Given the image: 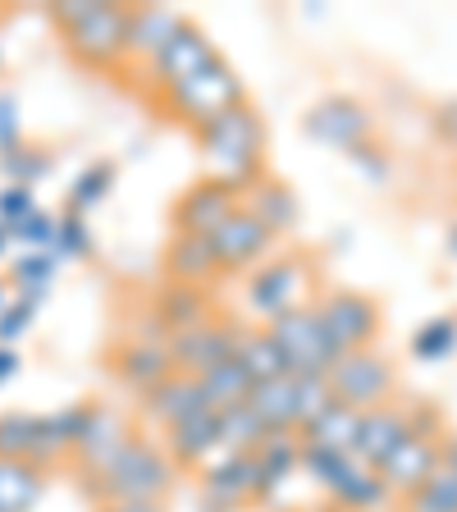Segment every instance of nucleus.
Listing matches in <instances>:
<instances>
[{
	"label": "nucleus",
	"instance_id": "31",
	"mask_svg": "<svg viewBox=\"0 0 457 512\" xmlns=\"http://www.w3.org/2000/svg\"><path fill=\"white\" fill-rule=\"evenodd\" d=\"M5 279H10V288L19 298L46 302V293H51L55 279H60V261H55V252H23L19 261H10Z\"/></svg>",
	"mask_w": 457,
	"mask_h": 512
},
{
	"label": "nucleus",
	"instance_id": "21",
	"mask_svg": "<svg viewBox=\"0 0 457 512\" xmlns=\"http://www.w3.org/2000/svg\"><path fill=\"white\" fill-rule=\"evenodd\" d=\"M151 311L165 320V330H170V334L197 330V325H206L211 316H220V311H215L211 288L174 284V279H165V284L156 288V302H151Z\"/></svg>",
	"mask_w": 457,
	"mask_h": 512
},
{
	"label": "nucleus",
	"instance_id": "46",
	"mask_svg": "<svg viewBox=\"0 0 457 512\" xmlns=\"http://www.w3.org/2000/svg\"><path fill=\"white\" fill-rule=\"evenodd\" d=\"M407 426H412L416 439H435V444L448 435V421L435 403H412L407 407Z\"/></svg>",
	"mask_w": 457,
	"mask_h": 512
},
{
	"label": "nucleus",
	"instance_id": "45",
	"mask_svg": "<svg viewBox=\"0 0 457 512\" xmlns=\"http://www.w3.org/2000/svg\"><path fill=\"white\" fill-rule=\"evenodd\" d=\"M32 211H37V197H32V188H19V183H5V188H0V224H5V229L23 224Z\"/></svg>",
	"mask_w": 457,
	"mask_h": 512
},
{
	"label": "nucleus",
	"instance_id": "19",
	"mask_svg": "<svg viewBox=\"0 0 457 512\" xmlns=\"http://www.w3.org/2000/svg\"><path fill=\"white\" fill-rule=\"evenodd\" d=\"M435 471H439V444H435V439L407 435L403 444L389 453V462L380 467V480H384V490H389V494H403V499H407V494L421 490Z\"/></svg>",
	"mask_w": 457,
	"mask_h": 512
},
{
	"label": "nucleus",
	"instance_id": "33",
	"mask_svg": "<svg viewBox=\"0 0 457 512\" xmlns=\"http://www.w3.org/2000/svg\"><path fill=\"white\" fill-rule=\"evenodd\" d=\"M115 179H119V165H115V160H92V165H87V170L74 179L69 197H64V211H69V215H92L96 206L110 197Z\"/></svg>",
	"mask_w": 457,
	"mask_h": 512
},
{
	"label": "nucleus",
	"instance_id": "30",
	"mask_svg": "<svg viewBox=\"0 0 457 512\" xmlns=\"http://www.w3.org/2000/svg\"><path fill=\"white\" fill-rule=\"evenodd\" d=\"M247 407H252L266 430H293L298 435V421H293V375H279V380H256L252 394H247Z\"/></svg>",
	"mask_w": 457,
	"mask_h": 512
},
{
	"label": "nucleus",
	"instance_id": "16",
	"mask_svg": "<svg viewBox=\"0 0 457 512\" xmlns=\"http://www.w3.org/2000/svg\"><path fill=\"white\" fill-rule=\"evenodd\" d=\"M407 435H412V426H407V407H398V403L366 407L362 421H357V439H352V458L362 462V467L380 471L384 462H389V453H394Z\"/></svg>",
	"mask_w": 457,
	"mask_h": 512
},
{
	"label": "nucleus",
	"instance_id": "38",
	"mask_svg": "<svg viewBox=\"0 0 457 512\" xmlns=\"http://www.w3.org/2000/svg\"><path fill=\"white\" fill-rule=\"evenodd\" d=\"M55 261H87L96 256V238H92V224L87 215H55Z\"/></svg>",
	"mask_w": 457,
	"mask_h": 512
},
{
	"label": "nucleus",
	"instance_id": "44",
	"mask_svg": "<svg viewBox=\"0 0 457 512\" xmlns=\"http://www.w3.org/2000/svg\"><path fill=\"white\" fill-rule=\"evenodd\" d=\"M37 311H42V302L19 298V293H14V302H10L5 311H0V348H14V343H19L23 334L32 330V320H37Z\"/></svg>",
	"mask_w": 457,
	"mask_h": 512
},
{
	"label": "nucleus",
	"instance_id": "55",
	"mask_svg": "<svg viewBox=\"0 0 457 512\" xmlns=\"http://www.w3.org/2000/svg\"><path fill=\"white\" fill-rule=\"evenodd\" d=\"M10 247H14V238H10V229H5V224H0V261H5V256H10Z\"/></svg>",
	"mask_w": 457,
	"mask_h": 512
},
{
	"label": "nucleus",
	"instance_id": "20",
	"mask_svg": "<svg viewBox=\"0 0 457 512\" xmlns=\"http://www.w3.org/2000/svg\"><path fill=\"white\" fill-rule=\"evenodd\" d=\"M215 453H220V435H215V407H202V412L183 416V421H174L170 430H165V458L174 462V471L179 467H202V462H211Z\"/></svg>",
	"mask_w": 457,
	"mask_h": 512
},
{
	"label": "nucleus",
	"instance_id": "24",
	"mask_svg": "<svg viewBox=\"0 0 457 512\" xmlns=\"http://www.w3.org/2000/svg\"><path fill=\"white\" fill-rule=\"evenodd\" d=\"M179 23L183 14H174L170 5H128V64H147L179 32Z\"/></svg>",
	"mask_w": 457,
	"mask_h": 512
},
{
	"label": "nucleus",
	"instance_id": "11",
	"mask_svg": "<svg viewBox=\"0 0 457 512\" xmlns=\"http://www.w3.org/2000/svg\"><path fill=\"white\" fill-rule=\"evenodd\" d=\"M302 133H307L311 142H325V147H357V142L375 138V115L357 101V96H320L316 106L302 115Z\"/></svg>",
	"mask_w": 457,
	"mask_h": 512
},
{
	"label": "nucleus",
	"instance_id": "9",
	"mask_svg": "<svg viewBox=\"0 0 457 512\" xmlns=\"http://www.w3.org/2000/svg\"><path fill=\"white\" fill-rule=\"evenodd\" d=\"M215 55H220V51H215L211 32H206L202 23L183 19L170 42L160 46L147 64H138V78H147V87L160 96V92H170L174 83H183L188 74H197L206 60H215Z\"/></svg>",
	"mask_w": 457,
	"mask_h": 512
},
{
	"label": "nucleus",
	"instance_id": "59",
	"mask_svg": "<svg viewBox=\"0 0 457 512\" xmlns=\"http://www.w3.org/2000/svg\"><path fill=\"white\" fill-rule=\"evenodd\" d=\"M0 60H5V55H0Z\"/></svg>",
	"mask_w": 457,
	"mask_h": 512
},
{
	"label": "nucleus",
	"instance_id": "52",
	"mask_svg": "<svg viewBox=\"0 0 457 512\" xmlns=\"http://www.w3.org/2000/svg\"><path fill=\"white\" fill-rule=\"evenodd\" d=\"M439 467H444V471H457V435H453V430L439 439Z\"/></svg>",
	"mask_w": 457,
	"mask_h": 512
},
{
	"label": "nucleus",
	"instance_id": "1",
	"mask_svg": "<svg viewBox=\"0 0 457 512\" xmlns=\"http://www.w3.org/2000/svg\"><path fill=\"white\" fill-rule=\"evenodd\" d=\"M197 147H202V160L211 179L229 183V188L247 192L261 174H266V119L252 101L224 110L220 119H211L206 128L192 133Z\"/></svg>",
	"mask_w": 457,
	"mask_h": 512
},
{
	"label": "nucleus",
	"instance_id": "39",
	"mask_svg": "<svg viewBox=\"0 0 457 512\" xmlns=\"http://www.w3.org/2000/svg\"><path fill=\"white\" fill-rule=\"evenodd\" d=\"M330 403H334V394H330V380H325V375H302V380L293 375V421H298V435Z\"/></svg>",
	"mask_w": 457,
	"mask_h": 512
},
{
	"label": "nucleus",
	"instance_id": "54",
	"mask_svg": "<svg viewBox=\"0 0 457 512\" xmlns=\"http://www.w3.org/2000/svg\"><path fill=\"white\" fill-rule=\"evenodd\" d=\"M10 302H14V288H10V279H5V275H0V311H5V307H10Z\"/></svg>",
	"mask_w": 457,
	"mask_h": 512
},
{
	"label": "nucleus",
	"instance_id": "12",
	"mask_svg": "<svg viewBox=\"0 0 457 512\" xmlns=\"http://www.w3.org/2000/svg\"><path fill=\"white\" fill-rule=\"evenodd\" d=\"M243 206V192L229 188L220 179H197L192 188H183V197L174 202L170 220H174V234H197V238H211L229 215Z\"/></svg>",
	"mask_w": 457,
	"mask_h": 512
},
{
	"label": "nucleus",
	"instance_id": "49",
	"mask_svg": "<svg viewBox=\"0 0 457 512\" xmlns=\"http://www.w3.org/2000/svg\"><path fill=\"white\" fill-rule=\"evenodd\" d=\"M128 339L133 343H170V330H165V320L147 307L138 320H133V334H128Z\"/></svg>",
	"mask_w": 457,
	"mask_h": 512
},
{
	"label": "nucleus",
	"instance_id": "28",
	"mask_svg": "<svg viewBox=\"0 0 457 512\" xmlns=\"http://www.w3.org/2000/svg\"><path fill=\"white\" fill-rule=\"evenodd\" d=\"M46 494V471L19 458H0V512H37Z\"/></svg>",
	"mask_w": 457,
	"mask_h": 512
},
{
	"label": "nucleus",
	"instance_id": "7",
	"mask_svg": "<svg viewBox=\"0 0 457 512\" xmlns=\"http://www.w3.org/2000/svg\"><path fill=\"white\" fill-rule=\"evenodd\" d=\"M325 380H330V394L339 398V403L357 407V412L394 403V394H398V371L380 348L343 352L339 362L325 371Z\"/></svg>",
	"mask_w": 457,
	"mask_h": 512
},
{
	"label": "nucleus",
	"instance_id": "17",
	"mask_svg": "<svg viewBox=\"0 0 457 512\" xmlns=\"http://www.w3.org/2000/svg\"><path fill=\"white\" fill-rule=\"evenodd\" d=\"M87 412H92V403H69V407H60V412H37V435H32V448H28L32 467L51 471L55 462L69 458L78 435H83Z\"/></svg>",
	"mask_w": 457,
	"mask_h": 512
},
{
	"label": "nucleus",
	"instance_id": "34",
	"mask_svg": "<svg viewBox=\"0 0 457 512\" xmlns=\"http://www.w3.org/2000/svg\"><path fill=\"white\" fill-rule=\"evenodd\" d=\"M407 352H412L416 362H448L457 352V316L453 311L421 320L412 330V339H407Z\"/></svg>",
	"mask_w": 457,
	"mask_h": 512
},
{
	"label": "nucleus",
	"instance_id": "50",
	"mask_svg": "<svg viewBox=\"0 0 457 512\" xmlns=\"http://www.w3.org/2000/svg\"><path fill=\"white\" fill-rule=\"evenodd\" d=\"M430 124H435V133L448 142V147H457V96H448V101H439L435 115H430Z\"/></svg>",
	"mask_w": 457,
	"mask_h": 512
},
{
	"label": "nucleus",
	"instance_id": "3",
	"mask_svg": "<svg viewBox=\"0 0 457 512\" xmlns=\"http://www.w3.org/2000/svg\"><path fill=\"white\" fill-rule=\"evenodd\" d=\"M243 101H247V87L224 55L206 60L197 74H188L183 83H174L170 92H160V106L170 110V119L183 124V128H192V133L206 128L211 119H220L224 110L243 106Z\"/></svg>",
	"mask_w": 457,
	"mask_h": 512
},
{
	"label": "nucleus",
	"instance_id": "37",
	"mask_svg": "<svg viewBox=\"0 0 457 512\" xmlns=\"http://www.w3.org/2000/svg\"><path fill=\"white\" fill-rule=\"evenodd\" d=\"M0 170H5V179H10V183H19V188H37V183L55 170V160H51V151H46V147L19 142L14 151H5V156H0Z\"/></svg>",
	"mask_w": 457,
	"mask_h": 512
},
{
	"label": "nucleus",
	"instance_id": "6",
	"mask_svg": "<svg viewBox=\"0 0 457 512\" xmlns=\"http://www.w3.org/2000/svg\"><path fill=\"white\" fill-rule=\"evenodd\" d=\"M311 307H316L320 325H325V334L334 339L339 352L375 348V339H380L384 311L362 288H320L316 298H311Z\"/></svg>",
	"mask_w": 457,
	"mask_h": 512
},
{
	"label": "nucleus",
	"instance_id": "35",
	"mask_svg": "<svg viewBox=\"0 0 457 512\" xmlns=\"http://www.w3.org/2000/svg\"><path fill=\"white\" fill-rule=\"evenodd\" d=\"M234 357H238V366L252 375V384L256 380H279V375H288V362L279 357V348L270 343L266 330H243Z\"/></svg>",
	"mask_w": 457,
	"mask_h": 512
},
{
	"label": "nucleus",
	"instance_id": "27",
	"mask_svg": "<svg viewBox=\"0 0 457 512\" xmlns=\"http://www.w3.org/2000/svg\"><path fill=\"white\" fill-rule=\"evenodd\" d=\"M165 275H170L174 284L211 288V279L220 275V266H215V252H211V238L174 234L170 247H165Z\"/></svg>",
	"mask_w": 457,
	"mask_h": 512
},
{
	"label": "nucleus",
	"instance_id": "32",
	"mask_svg": "<svg viewBox=\"0 0 457 512\" xmlns=\"http://www.w3.org/2000/svg\"><path fill=\"white\" fill-rule=\"evenodd\" d=\"M357 421H362V412L334 398V403L325 407V412H320L307 430H302V444H325V448H343V453H352V439H357Z\"/></svg>",
	"mask_w": 457,
	"mask_h": 512
},
{
	"label": "nucleus",
	"instance_id": "26",
	"mask_svg": "<svg viewBox=\"0 0 457 512\" xmlns=\"http://www.w3.org/2000/svg\"><path fill=\"white\" fill-rule=\"evenodd\" d=\"M325 494H330V503H339L343 512H375V508H384V503L394 499V494L384 490L380 471L362 467L357 458H352L348 467L330 480V485H325Z\"/></svg>",
	"mask_w": 457,
	"mask_h": 512
},
{
	"label": "nucleus",
	"instance_id": "8",
	"mask_svg": "<svg viewBox=\"0 0 457 512\" xmlns=\"http://www.w3.org/2000/svg\"><path fill=\"white\" fill-rule=\"evenodd\" d=\"M64 46L87 69H119L128 64V5L96 0L78 28L64 32Z\"/></svg>",
	"mask_w": 457,
	"mask_h": 512
},
{
	"label": "nucleus",
	"instance_id": "40",
	"mask_svg": "<svg viewBox=\"0 0 457 512\" xmlns=\"http://www.w3.org/2000/svg\"><path fill=\"white\" fill-rule=\"evenodd\" d=\"M407 512H457V471L439 467L416 494H407Z\"/></svg>",
	"mask_w": 457,
	"mask_h": 512
},
{
	"label": "nucleus",
	"instance_id": "22",
	"mask_svg": "<svg viewBox=\"0 0 457 512\" xmlns=\"http://www.w3.org/2000/svg\"><path fill=\"white\" fill-rule=\"evenodd\" d=\"M243 211L256 215V220L266 224L275 238L279 234H293V229H298V220H302L298 192L288 188L284 179H270V174H261V179L243 192Z\"/></svg>",
	"mask_w": 457,
	"mask_h": 512
},
{
	"label": "nucleus",
	"instance_id": "25",
	"mask_svg": "<svg viewBox=\"0 0 457 512\" xmlns=\"http://www.w3.org/2000/svg\"><path fill=\"white\" fill-rule=\"evenodd\" d=\"M115 375H119V384H128V389L151 394L156 384H165L174 375V362H170V352H165V343H133L128 339L124 348L115 352Z\"/></svg>",
	"mask_w": 457,
	"mask_h": 512
},
{
	"label": "nucleus",
	"instance_id": "58",
	"mask_svg": "<svg viewBox=\"0 0 457 512\" xmlns=\"http://www.w3.org/2000/svg\"><path fill=\"white\" fill-rule=\"evenodd\" d=\"M202 508H206V512H229V508H215V503H202Z\"/></svg>",
	"mask_w": 457,
	"mask_h": 512
},
{
	"label": "nucleus",
	"instance_id": "56",
	"mask_svg": "<svg viewBox=\"0 0 457 512\" xmlns=\"http://www.w3.org/2000/svg\"><path fill=\"white\" fill-rule=\"evenodd\" d=\"M444 247H448V256H457V220L448 224V234H444Z\"/></svg>",
	"mask_w": 457,
	"mask_h": 512
},
{
	"label": "nucleus",
	"instance_id": "53",
	"mask_svg": "<svg viewBox=\"0 0 457 512\" xmlns=\"http://www.w3.org/2000/svg\"><path fill=\"white\" fill-rule=\"evenodd\" d=\"M96 512H170L165 503H101Z\"/></svg>",
	"mask_w": 457,
	"mask_h": 512
},
{
	"label": "nucleus",
	"instance_id": "18",
	"mask_svg": "<svg viewBox=\"0 0 457 512\" xmlns=\"http://www.w3.org/2000/svg\"><path fill=\"white\" fill-rule=\"evenodd\" d=\"M252 458H256L252 503H275V494L302 471V435H293V430H275V435L261 439V448H256Z\"/></svg>",
	"mask_w": 457,
	"mask_h": 512
},
{
	"label": "nucleus",
	"instance_id": "10",
	"mask_svg": "<svg viewBox=\"0 0 457 512\" xmlns=\"http://www.w3.org/2000/svg\"><path fill=\"white\" fill-rule=\"evenodd\" d=\"M243 330L247 325H238V320H229V316H211L206 325H197V330L170 334L165 352H170V362L179 375H202V371H211V366L234 357Z\"/></svg>",
	"mask_w": 457,
	"mask_h": 512
},
{
	"label": "nucleus",
	"instance_id": "5",
	"mask_svg": "<svg viewBox=\"0 0 457 512\" xmlns=\"http://www.w3.org/2000/svg\"><path fill=\"white\" fill-rule=\"evenodd\" d=\"M261 330L270 334V343L279 348V357L288 362V375H325L334 362H339L343 352L334 348V339L325 334V325H320L316 307H293L284 311V316H275L270 325H261Z\"/></svg>",
	"mask_w": 457,
	"mask_h": 512
},
{
	"label": "nucleus",
	"instance_id": "41",
	"mask_svg": "<svg viewBox=\"0 0 457 512\" xmlns=\"http://www.w3.org/2000/svg\"><path fill=\"white\" fill-rule=\"evenodd\" d=\"M32 435H37V412H0V458L28 462Z\"/></svg>",
	"mask_w": 457,
	"mask_h": 512
},
{
	"label": "nucleus",
	"instance_id": "15",
	"mask_svg": "<svg viewBox=\"0 0 457 512\" xmlns=\"http://www.w3.org/2000/svg\"><path fill=\"white\" fill-rule=\"evenodd\" d=\"M202 503L238 512L243 503H252L256 494V458L252 453H215L211 462H202Z\"/></svg>",
	"mask_w": 457,
	"mask_h": 512
},
{
	"label": "nucleus",
	"instance_id": "51",
	"mask_svg": "<svg viewBox=\"0 0 457 512\" xmlns=\"http://www.w3.org/2000/svg\"><path fill=\"white\" fill-rule=\"evenodd\" d=\"M19 371H23V357H19V352H14V348H0V384L14 380Z\"/></svg>",
	"mask_w": 457,
	"mask_h": 512
},
{
	"label": "nucleus",
	"instance_id": "42",
	"mask_svg": "<svg viewBox=\"0 0 457 512\" xmlns=\"http://www.w3.org/2000/svg\"><path fill=\"white\" fill-rule=\"evenodd\" d=\"M343 156L352 160V170L362 174L366 183H375V188H384V183L394 179V160L384 156V147L375 138H366V142H357V147H348Z\"/></svg>",
	"mask_w": 457,
	"mask_h": 512
},
{
	"label": "nucleus",
	"instance_id": "48",
	"mask_svg": "<svg viewBox=\"0 0 457 512\" xmlns=\"http://www.w3.org/2000/svg\"><path fill=\"white\" fill-rule=\"evenodd\" d=\"M92 5H96V0H55L46 14H51V23H55L60 32H69V28H78V23L92 14Z\"/></svg>",
	"mask_w": 457,
	"mask_h": 512
},
{
	"label": "nucleus",
	"instance_id": "57",
	"mask_svg": "<svg viewBox=\"0 0 457 512\" xmlns=\"http://www.w3.org/2000/svg\"><path fill=\"white\" fill-rule=\"evenodd\" d=\"M320 512H343V508H339V503H325V508H320Z\"/></svg>",
	"mask_w": 457,
	"mask_h": 512
},
{
	"label": "nucleus",
	"instance_id": "29",
	"mask_svg": "<svg viewBox=\"0 0 457 512\" xmlns=\"http://www.w3.org/2000/svg\"><path fill=\"white\" fill-rule=\"evenodd\" d=\"M215 435H220V453H256L261 439L270 435L266 421L243 403H229V407H215Z\"/></svg>",
	"mask_w": 457,
	"mask_h": 512
},
{
	"label": "nucleus",
	"instance_id": "43",
	"mask_svg": "<svg viewBox=\"0 0 457 512\" xmlns=\"http://www.w3.org/2000/svg\"><path fill=\"white\" fill-rule=\"evenodd\" d=\"M10 238H14V243H23V252H51V247H55V215L37 206V211H32L23 224H14Z\"/></svg>",
	"mask_w": 457,
	"mask_h": 512
},
{
	"label": "nucleus",
	"instance_id": "4",
	"mask_svg": "<svg viewBox=\"0 0 457 512\" xmlns=\"http://www.w3.org/2000/svg\"><path fill=\"white\" fill-rule=\"evenodd\" d=\"M316 293L320 288H316V266H311V256L307 252H279V256H270V261H261V266L252 270V279H247V311L270 325V320L284 316V311L307 307Z\"/></svg>",
	"mask_w": 457,
	"mask_h": 512
},
{
	"label": "nucleus",
	"instance_id": "14",
	"mask_svg": "<svg viewBox=\"0 0 457 512\" xmlns=\"http://www.w3.org/2000/svg\"><path fill=\"white\" fill-rule=\"evenodd\" d=\"M211 252H215L220 275H238V270H252L256 261H266V256L275 252V234H270L256 215H247L243 206H238L211 234Z\"/></svg>",
	"mask_w": 457,
	"mask_h": 512
},
{
	"label": "nucleus",
	"instance_id": "47",
	"mask_svg": "<svg viewBox=\"0 0 457 512\" xmlns=\"http://www.w3.org/2000/svg\"><path fill=\"white\" fill-rule=\"evenodd\" d=\"M23 142V110L14 92H0V156Z\"/></svg>",
	"mask_w": 457,
	"mask_h": 512
},
{
	"label": "nucleus",
	"instance_id": "2",
	"mask_svg": "<svg viewBox=\"0 0 457 512\" xmlns=\"http://www.w3.org/2000/svg\"><path fill=\"white\" fill-rule=\"evenodd\" d=\"M83 490L96 494V503H165L174 490V462L156 439L133 430L119 458L101 476L83 480Z\"/></svg>",
	"mask_w": 457,
	"mask_h": 512
},
{
	"label": "nucleus",
	"instance_id": "36",
	"mask_svg": "<svg viewBox=\"0 0 457 512\" xmlns=\"http://www.w3.org/2000/svg\"><path fill=\"white\" fill-rule=\"evenodd\" d=\"M197 384H202V398L211 407H229V403H243L247 394H252V375L238 366V357H229V362L211 366V371L197 375Z\"/></svg>",
	"mask_w": 457,
	"mask_h": 512
},
{
	"label": "nucleus",
	"instance_id": "23",
	"mask_svg": "<svg viewBox=\"0 0 457 512\" xmlns=\"http://www.w3.org/2000/svg\"><path fill=\"white\" fill-rule=\"evenodd\" d=\"M202 407H211V403L202 398L197 375H179V371H174L165 384H156L151 394H142V416H147L151 426H160V430H170L174 421L202 412Z\"/></svg>",
	"mask_w": 457,
	"mask_h": 512
},
{
	"label": "nucleus",
	"instance_id": "13",
	"mask_svg": "<svg viewBox=\"0 0 457 512\" xmlns=\"http://www.w3.org/2000/svg\"><path fill=\"white\" fill-rule=\"evenodd\" d=\"M128 435H133V426H128V416L119 412V407L92 403V412H87V421H83V435H78L74 453H69L74 467H78V476L83 480L101 476V471L119 458V448L128 444Z\"/></svg>",
	"mask_w": 457,
	"mask_h": 512
}]
</instances>
